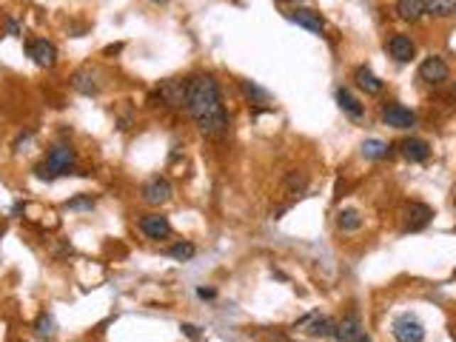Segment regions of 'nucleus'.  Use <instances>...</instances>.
<instances>
[{
	"instance_id": "7ed1b4c3",
	"label": "nucleus",
	"mask_w": 456,
	"mask_h": 342,
	"mask_svg": "<svg viewBox=\"0 0 456 342\" xmlns=\"http://www.w3.org/2000/svg\"><path fill=\"white\" fill-rule=\"evenodd\" d=\"M294 328H297V331H303V333H308V336H322V339H328V336H334L337 322H334L331 316H325V314L314 311V314H305Z\"/></svg>"
},
{
	"instance_id": "4468645a",
	"label": "nucleus",
	"mask_w": 456,
	"mask_h": 342,
	"mask_svg": "<svg viewBox=\"0 0 456 342\" xmlns=\"http://www.w3.org/2000/svg\"><path fill=\"white\" fill-rule=\"evenodd\" d=\"M399 151H402V157L411 160V162H425V160L430 157V145H428L425 140H419V137L402 140V143H399Z\"/></svg>"
},
{
	"instance_id": "a211bd4d",
	"label": "nucleus",
	"mask_w": 456,
	"mask_h": 342,
	"mask_svg": "<svg viewBox=\"0 0 456 342\" xmlns=\"http://www.w3.org/2000/svg\"><path fill=\"white\" fill-rule=\"evenodd\" d=\"M337 103H340V109H342L351 120H362V117H365V106H362L348 89H340V92H337Z\"/></svg>"
},
{
	"instance_id": "7c9ffc66",
	"label": "nucleus",
	"mask_w": 456,
	"mask_h": 342,
	"mask_svg": "<svg viewBox=\"0 0 456 342\" xmlns=\"http://www.w3.org/2000/svg\"><path fill=\"white\" fill-rule=\"evenodd\" d=\"M151 4H168V0H151Z\"/></svg>"
},
{
	"instance_id": "4be33fe9",
	"label": "nucleus",
	"mask_w": 456,
	"mask_h": 342,
	"mask_svg": "<svg viewBox=\"0 0 456 342\" xmlns=\"http://www.w3.org/2000/svg\"><path fill=\"white\" fill-rule=\"evenodd\" d=\"M337 226H340L342 231H357V228L362 226V217H359L357 209H342V211L337 214Z\"/></svg>"
},
{
	"instance_id": "f8f14e48",
	"label": "nucleus",
	"mask_w": 456,
	"mask_h": 342,
	"mask_svg": "<svg viewBox=\"0 0 456 342\" xmlns=\"http://www.w3.org/2000/svg\"><path fill=\"white\" fill-rule=\"evenodd\" d=\"M430 217H433V211L425 206V203H411L408 209H405V231H419V228H425L428 223H430Z\"/></svg>"
},
{
	"instance_id": "aec40b11",
	"label": "nucleus",
	"mask_w": 456,
	"mask_h": 342,
	"mask_svg": "<svg viewBox=\"0 0 456 342\" xmlns=\"http://www.w3.org/2000/svg\"><path fill=\"white\" fill-rule=\"evenodd\" d=\"M425 15L430 18H453L456 15V0H425Z\"/></svg>"
},
{
	"instance_id": "9d476101",
	"label": "nucleus",
	"mask_w": 456,
	"mask_h": 342,
	"mask_svg": "<svg viewBox=\"0 0 456 342\" xmlns=\"http://www.w3.org/2000/svg\"><path fill=\"white\" fill-rule=\"evenodd\" d=\"M382 120H385L391 128H411V126H416V114H413L411 109L399 106V103H388V106L382 109Z\"/></svg>"
},
{
	"instance_id": "20e7f679",
	"label": "nucleus",
	"mask_w": 456,
	"mask_h": 342,
	"mask_svg": "<svg viewBox=\"0 0 456 342\" xmlns=\"http://www.w3.org/2000/svg\"><path fill=\"white\" fill-rule=\"evenodd\" d=\"M391 331H393V339H396V342H422V339H425V325H422L413 314L396 316L393 325H391Z\"/></svg>"
},
{
	"instance_id": "c85d7f7f",
	"label": "nucleus",
	"mask_w": 456,
	"mask_h": 342,
	"mask_svg": "<svg viewBox=\"0 0 456 342\" xmlns=\"http://www.w3.org/2000/svg\"><path fill=\"white\" fill-rule=\"evenodd\" d=\"M197 297H202V299H211V297H214V291H211V288H197Z\"/></svg>"
},
{
	"instance_id": "6e6552de",
	"label": "nucleus",
	"mask_w": 456,
	"mask_h": 342,
	"mask_svg": "<svg viewBox=\"0 0 456 342\" xmlns=\"http://www.w3.org/2000/svg\"><path fill=\"white\" fill-rule=\"evenodd\" d=\"M419 80H425L430 86H439L442 80H447V63L442 57H436V55L425 57L422 66H419Z\"/></svg>"
},
{
	"instance_id": "393cba45",
	"label": "nucleus",
	"mask_w": 456,
	"mask_h": 342,
	"mask_svg": "<svg viewBox=\"0 0 456 342\" xmlns=\"http://www.w3.org/2000/svg\"><path fill=\"white\" fill-rule=\"evenodd\" d=\"M286 189L288 192H303L305 189V175H303V171H291L288 180H286Z\"/></svg>"
},
{
	"instance_id": "423d86ee",
	"label": "nucleus",
	"mask_w": 456,
	"mask_h": 342,
	"mask_svg": "<svg viewBox=\"0 0 456 342\" xmlns=\"http://www.w3.org/2000/svg\"><path fill=\"white\" fill-rule=\"evenodd\" d=\"M171 194H174V189L165 177H151L143 186V203H148V206H165L171 200Z\"/></svg>"
},
{
	"instance_id": "c756f323",
	"label": "nucleus",
	"mask_w": 456,
	"mask_h": 342,
	"mask_svg": "<svg viewBox=\"0 0 456 342\" xmlns=\"http://www.w3.org/2000/svg\"><path fill=\"white\" fill-rule=\"evenodd\" d=\"M357 342H371V336H368V333H362V336H359Z\"/></svg>"
},
{
	"instance_id": "473e14b6",
	"label": "nucleus",
	"mask_w": 456,
	"mask_h": 342,
	"mask_svg": "<svg viewBox=\"0 0 456 342\" xmlns=\"http://www.w3.org/2000/svg\"><path fill=\"white\" fill-rule=\"evenodd\" d=\"M274 342H286V339H274Z\"/></svg>"
},
{
	"instance_id": "2f4dec72",
	"label": "nucleus",
	"mask_w": 456,
	"mask_h": 342,
	"mask_svg": "<svg viewBox=\"0 0 456 342\" xmlns=\"http://www.w3.org/2000/svg\"><path fill=\"white\" fill-rule=\"evenodd\" d=\"M288 4H303V0H288Z\"/></svg>"
},
{
	"instance_id": "6ab92c4d",
	"label": "nucleus",
	"mask_w": 456,
	"mask_h": 342,
	"mask_svg": "<svg viewBox=\"0 0 456 342\" xmlns=\"http://www.w3.org/2000/svg\"><path fill=\"white\" fill-rule=\"evenodd\" d=\"M354 80H357V86L365 89L368 94H379V92H382V80H379L368 66H359V69L354 72Z\"/></svg>"
},
{
	"instance_id": "1a4fd4ad",
	"label": "nucleus",
	"mask_w": 456,
	"mask_h": 342,
	"mask_svg": "<svg viewBox=\"0 0 456 342\" xmlns=\"http://www.w3.org/2000/svg\"><path fill=\"white\" fill-rule=\"evenodd\" d=\"M160 97L165 100V106L183 109L185 100H188V80H165L160 86Z\"/></svg>"
},
{
	"instance_id": "0eeeda50",
	"label": "nucleus",
	"mask_w": 456,
	"mask_h": 342,
	"mask_svg": "<svg viewBox=\"0 0 456 342\" xmlns=\"http://www.w3.org/2000/svg\"><path fill=\"white\" fill-rule=\"evenodd\" d=\"M103 75L94 69V66H83V69H77L75 72V77H72V86L80 92V94H97L100 89H103V80H100Z\"/></svg>"
},
{
	"instance_id": "412c9836",
	"label": "nucleus",
	"mask_w": 456,
	"mask_h": 342,
	"mask_svg": "<svg viewBox=\"0 0 456 342\" xmlns=\"http://www.w3.org/2000/svg\"><path fill=\"white\" fill-rule=\"evenodd\" d=\"M362 154L368 160H385V157H391V145L382 143V140H365L362 143Z\"/></svg>"
},
{
	"instance_id": "2eb2a0df",
	"label": "nucleus",
	"mask_w": 456,
	"mask_h": 342,
	"mask_svg": "<svg viewBox=\"0 0 456 342\" xmlns=\"http://www.w3.org/2000/svg\"><path fill=\"white\" fill-rule=\"evenodd\" d=\"M388 52H391V57L393 60H399V63H408L411 57H413V40L408 38V35H393L391 40H388Z\"/></svg>"
},
{
	"instance_id": "f257e3e1",
	"label": "nucleus",
	"mask_w": 456,
	"mask_h": 342,
	"mask_svg": "<svg viewBox=\"0 0 456 342\" xmlns=\"http://www.w3.org/2000/svg\"><path fill=\"white\" fill-rule=\"evenodd\" d=\"M185 109L205 137H222L228 131V114L222 106V94L211 75H194L188 80Z\"/></svg>"
},
{
	"instance_id": "39448f33",
	"label": "nucleus",
	"mask_w": 456,
	"mask_h": 342,
	"mask_svg": "<svg viewBox=\"0 0 456 342\" xmlns=\"http://www.w3.org/2000/svg\"><path fill=\"white\" fill-rule=\"evenodd\" d=\"M26 55H29L38 66H43V69H52V66L58 63V49H55V43H49L46 38L29 40V43H26Z\"/></svg>"
},
{
	"instance_id": "cd10ccee",
	"label": "nucleus",
	"mask_w": 456,
	"mask_h": 342,
	"mask_svg": "<svg viewBox=\"0 0 456 342\" xmlns=\"http://www.w3.org/2000/svg\"><path fill=\"white\" fill-rule=\"evenodd\" d=\"M183 333H185L188 339H200V328L191 325V322H183Z\"/></svg>"
},
{
	"instance_id": "bb28decb",
	"label": "nucleus",
	"mask_w": 456,
	"mask_h": 342,
	"mask_svg": "<svg viewBox=\"0 0 456 342\" xmlns=\"http://www.w3.org/2000/svg\"><path fill=\"white\" fill-rule=\"evenodd\" d=\"M66 209H94V200H92V197H77V200H72Z\"/></svg>"
},
{
	"instance_id": "dca6fc26",
	"label": "nucleus",
	"mask_w": 456,
	"mask_h": 342,
	"mask_svg": "<svg viewBox=\"0 0 456 342\" xmlns=\"http://www.w3.org/2000/svg\"><path fill=\"white\" fill-rule=\"evenodd\" d=\"M425 15V0H396V18L416 23Z\"/></svg>"
},
{
	"instance_id": "a878e982",
	"label": "nucleus",
	"mask_w": 456,
	"mask_h": 342,
	"mask_svg": "<svg viewBox=\"0 0 456 342\" xmlns=\"http://www.w3.org/2000/svg\"><path fill=\"white\" fill-rule=\"evenodd\" d=\"M38 333H40V336H52V316H49V314H40V319H38Z\"/></svg>"
},
{
	"instance_id": "f03ea898",
	"label": "nucleus",
	"mask_w": 456,
	"mask_h": 342,
	"mask_svg": "<svg viewBox=\"0 0 456 342\" xmlns=\"http://www.w3.org/2000/svg\"><path fill=\"white\" fill-rule=\"evenodd\" d=\"M75 165H77V154H75V148L60 143V145H55V148L46 154V160L38 165V177H46V180H52V177H63V175H72Z\"/></svg>"
},
{
	"instance_id": "ddd939ff",
	"label": "nucleus",
	"mask_w": 456,
	"mask_h": 342,
	"mask_svg": "<svg viewBox=\"0 0 456 342\" xmlns=\"http://www.w3.org/2000/svg\"><path fill=\"white\" fill-rule=\"evenodd\" d=\"M362 333H365V331H362L359 316H357V314H348V316L337 325V331H334V342H357Z\"/></svg>"
},
{
	"instance_id": "f3484780",
	"label": "nucleus",
	"mask_w": 456,
	"mask_h": 342,
	"mask_svg": "<svg viewBox=\"0 0 456 342\" xmlns=\"http://www.w3.org/2000/svg\"><path fill=\"white\" fill-rule=\"evenodd\" d=\"M291 21H294L297 26L308 29V32H322V29H325L322 15H320V12H311V9H297V12H291Z\"/></svg>"
},
{
	"instance_id": "9b49d317",
	"label": "nucleus",
	"mask_w": 456,
	"mask_h": 342,
	"mask_svg": "<svg viewBox=\"0 0 456 342\" xmlns=\"http://www.w3.org/2000/svg\"><path fill=\"white\" fill-rule=\"evenodd\" d=\"M140 231H143L148 240H165V237L171 234V223H168V217H163V214H146V217L140 220Z\"/></svg>"
},
{
	"instance_id": "5701e85b",
	"label": "nucleus",
	"mask_w": 456,
	"mask_h": 342,
	"mask_svg": "<svg viewBox=\"0 0 456 342\" xmlns=\"http://www.w3.org/2000/svg\"><path fill=\"white\" fill-rule=\"evenodd\" d=\"M240 86H243L246 97H249V100H254V103H268V100H271V97H268V92H263V89H260L257 83H251V80H243Z\"/></svg>"
},
{
	"instance_id": "b1692460",
	"label": "nucleus",
	"mask_w": 456,
	"mask_h": 342,
	"mask_svg": "<svg viewBox=\"0 0 456 342\" xmlns=\"http://www.w3.org/2000/svg\"><path fill=\"white\" fill-rule=\"evenodd\" d=\"M194 254H197V248H194L191 243H177V246H171V248H168V257H174V260H180V263L191 260Z\"/></svg>"
}]
</instances>
